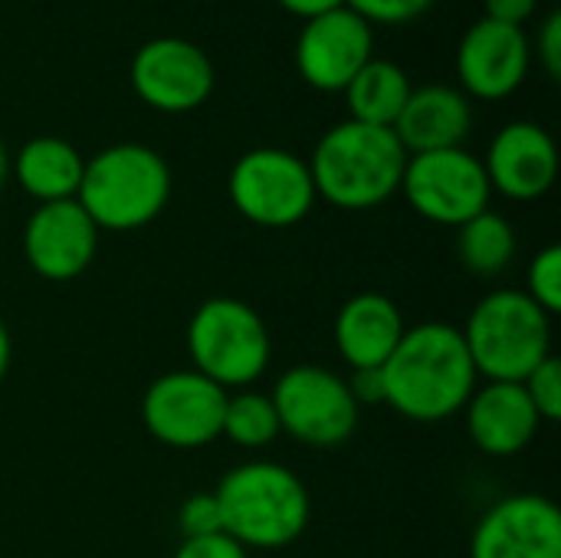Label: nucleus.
<instances>
[{
	"mask_svg": "<svg viewBox=\"0 0 561 558\" xmlns=\"http://www.w3.org/2000/svg\"><path fill=\"white\" fill-rule=\"evenodd\" d=\"M477 385V365L460 329L450 322L408 326L398 349L381 365L385 405L414 424L450 421L467 408Z\"/></svg>",
	"mask_w": 561,
	"mask_h": 558,
	"instance_id": "nucleus-1",
	"label": "nucleus"
},
{
	"mask_svg": "<svg viewBox=\"0 0 561 558\" xmlns=\"http://www.w3.org/2000/svg\"><path fill=\"white\" fill-rule=\"evenodd\" d=\"M408 151L381 125L345 118L332 125L309 158L316 197L339 210H371L401 191Z\"/></svg>",
	"mask_w": 561,
	"mask_h": 558,
	"instance_id": "nucleus-2",
	"label": "nucleus"
},
{
	"mask_svg": "<svg viewBox=\"0 0 561 558\" xmlns=\"http://www.w3.org/2000/svg\"><path fill=\"white\" fill-rule=\"evenodd\" d=\"M210 493L217 500L224 533L247 553L293 546L312 516L306 483L276 460H247L227 470Z\"/></svg>",
	"mask_w": 561,
	"mask_h": 558,
	"instance_id": "nucleus-3",
	"label": "nucleus"
},
{
	"mask_svg": "<svg viewBox=\"0 0 561 558\" xmlns=\"http://www.w3.org/2000/svg\"><path fill=\"white\" fill-rule=\"evenodd\" d=\"M76 201L99 230H141L171 201V168L148 145H108L85 161Z\"/></svg>",
	"mask_w": 561,
	"mask_h": 558,
	"instance_id": "nucleus-4",
	"label": "nucleus"
},
{
	"mask_svg": "<svg viewBox=\"0 0 561 558\" xmlns=\"http://www.w3.org/2000/svg\"><path fill=\"white\" fill-rule=\"evenodd\" d=\"M483 382H523L552 355V316L523 289L486 293L460 329Z\"/></svg>",
	"mask_w": 561,
	"mask_h": 558,
	"instance_id": "nucleus-5",
	"label": "nucleus"
},
{
	"mask_svg": "<svg viewBox=\"0 0 561 558\" xmlns=\"http://www.w3.org/2000/svg\"><path fill=\"white\" fill-rule=\"evenodd\" d=\"M187 355L194 372L224 391H243L270 368L273 335L250 303L237 296H214L204 299L187 322Z\"/></svg>",
	"mask_w": 561,
	"mask_h": 558,
	"instance_id": "nucleus-6",
	"label": "nucleus"
},
{
	"mask_svg": "<svg viewBox=\"0 0 561 558\" xmlns=\"http://www.w3.org/2000/svg\"><path fill=\"white\" fill-rule=\"evenodd\" d=\"M227 194L243 220L266 230L296 227L319 201L309 161L286 148H250L240 155L230 168Z\"/></svg>",
	"mask_w": 561,
	"mask_h": 558,
	"instance_id": "nucleus-7",
	"label": "nucleus"
},
{
	"mask_svg": "<svg viewBox=\"0 0 561 558\" xmlns=\"http://www.w3.org/2000/svg\"><path fill=\"white\" fill-rule=\"evenodd\" d=\"M270 401L279 418V434L316 451L342 447L355 434L362 414L348 382L322 365L286 368L276 378Z\"/></svg>",
	"mask_w": 561,
	"mask_h": 558,
	"instance_id": "nucleus-8",
	"label": "nucleus"
},
{
	"mask_svg": "<svg viewBox=\"0 0 561 558\" xmlns=\"http://www.w3.org/2000/svg\"><path fill=\"white\" fill-rule=\"evenodd\" d=\"M401 191L414 214L440 227H460L470 217L490 210V178L483 161L467 148H444L408 155Z\"/></svg>",
	"mask_w": 561,
	"mask_h": 558,
	"instance_id": "nucleus-9",
	"label": "nucleus"
},
{
	"mask_svg": "<svg viewBox=\"0 0 561 558\" xmlns=\"http://www.w3.org/2000/svg\"><path fill=\"white\" fill-rule=\"evenodd\" d=\"M227 395L194 368L158 375L141 395V424L171 451H201L224 431Z\"/></svg>",
	"mask_w": 561,
	"mask_h": 558,
	"instance_id": "nucleus-10",
	"label": "nucleus"
},
{
	"mask_svg": "<svg viewBox=\"0 0 561 558\" xmlns=\"http://www.w3.org/2000/svg\"><path fill=\"white\" fill-rule=\"evenodd\" d=\"M128 79L135 95L168 115L194 112L214 92L210 56L181 36H154L131 56Z\"/></svg>",
	"mask_w": 561,
	"mask_h": 558,
	"instance_id": "nucleus-11",
	"label": "nucleus"
},
{
	"mask_svg": "<svg viewBox=\"0 0 561 558\" xmlns=\"http://www.w3.org/2000/svg\"><path fill=\"white\" fill-rule=\"evenodd\" d=\"M470 558H561V513L542 493H510L473 526Z\"/></svg>",
	"mask_w": 561,
	"mask_h": 558,
	"instance_id": "nucleus-12",
	"label": "nucleus"
},
{
	"mask_svg": "<svg viewBox=\"0 0 561 558\" xmlns=\"http://www.w3.org/2000/svg\"><path fill=\"white\" fill-rule=\"evenodd\" d=\"M99 253V227L79 201L39 204L23 224L26 266L46 283L79 280Z\"/></svg>",
	"mask_w": 561,
	"mask_h": 558,
	"instance_id": "nucleus-13",
	"label": "nucleus"
},
{
	"mask_svg": "<svg viewBox=\"0 0 561 558\" xmlns=\"http://www.w3.org/2000/svg\"><path fill=\"white\" fill-rule=\"evenodd\" d=\"M371 59V23L352 7L329 10L302 23L296 69L319 92H342Z\"/></svg>",
	"mask_w": 561,
	"mask_h": 558,
	"instance_id": "nucleus-14",
	"label": "nucleus"
},
{
	"mask_svg": "<svg viewBox=\"0 0 561 558\" xmlns=\"http://www.w3.org/2000/svg\"><path fill=\"white\" fill-rule=\"evenodd\" d=\"M529 59L533 49L523 26L480 16L457 46L460 92L483 102H500L523 86L529 72Z\"/></svg>",
	"mask_w": 561,
	"mask_h": 558,
	"instance_id": "nucleus-15",
	"label": "nucleus"
},
{
	"mask_svg": "<svg viewBox=\"0 0 561 558\" xmlns=\"http://www.w3.org/2000/svg\"><path fill=\"white\" fill-rule=\"evenodd\" d=\"M490 187L510 201H539L556 187L559 148L556 138L536 122L503 125L483 158Z\"/></svg>",
	"mask_w": 561,
	"mask_h": 558,
	"instance_id": "nucleus-16",
	"label": "nucleus"
},
{
	"mask_svg": "<svg viewBox=\"0 0 561 558\" xmlns=\"http://www.w3.org/2000/svg\"><path fill=\"white\" fill-rule=\"evenodd\" d=\"M463 418H467V434L473 447L486 457L523 454L542 428V418L536 414L519 382L477 385V391L470 395L463 408Z\"/></svg>",
	"mask_w": 561,
	"mask_h": 558,
	"instance_id": "nucleus-17",
	"label": "nucleus"
},
{
	"mask_svg": "<svg viewBox=\"0 0 561 558\" xmlns=\"http://www.w3.org/2000/svg\"><path fill=\"white\" fill-rule=\"evenodd\" d=\"M470 128H473L470 99L457 86H444V82L411 89L398 122L391 125V132L398 135L408 155L463 148Z\"/></svg>",
	"mask_w": 561,
	"mask_h": 558,
	"instance_id": "nucleus-18",
	"label": "nucleus"
},
{
	"mask_svg": "<svg viewBox=\"0 0 561 558\" xmlns=\"http://www.w3.org/2000/svg\"><path fill=\"white\" fill-rule=\"evenodd\" d=\"M404 316L385 293H358L335 316V349L342 362L358 368H381L404 335Z\"/></svg>",
	"mask_w": 561,
	"mask_h": 558,
	"instance_id": "nucleus-19",
	"label": "nucleus"
},
{
	"mask_svg": "<svg viewBox=\"0 0 561 558\" xmlns=\"http://www.w3.org/2000/svg\"><path fill=\"white\" fill-rule=\"evenodd\" d=\"M10 171H13L16 184L23 187V194H30L39 204L76 201L82 171H85V158L66 138L36 135L16 151V158L10 161Z\"/></svg>",
	"mask_w": 561,
	"mask_h": 558,
	"instance_id": "nucleus-20",
	"label": "nucleus"
},
{
	"mask_svg": "<svg viewBox=\"0 0 561 558\" xmlns=\"http://www.w3.org/2000/svg\"><path fill=\"white\" fill-rule=\"evenodd\" d=\"M411 89L414 86H411L408 72L398 62L371 56L342 92H345L348 118L365 122V125L391 128L398 122Z\"/></svg>",
	"mask_w": 561,
	"mask_h": 558,
	"instance_id": "nucleus-21",
	"label": "nucleus"
},
{
	"mask_svg": "<svg viewBox=\"0 0 561 558\" xmlns=\"http://www.w3.org/2000/svg\"><path fill=\"white\" fill-rule=\"evenodd\" d=\"M457 257L470 276H500L516 257V227L503 214L483 210L457 227Z\"/></svg>",
	"mask_w": 561,
	"mask_h": 558,
	"instance_id": "nucleus-22",
	"label": "nucleus"
},
{
	"mask_svg": "<svg viewBox=\"0 0 561 558\" xmlns=\"http://www.w3.org/2000/svg\"><path fill=\"white\" fill-rule=\"evenodd\" d=\"M220 437H227L230 444L243 447V451H263L279 437V418L276 408L270 401V395L260 391H237L227 395L224 405V431Z\"/></svg>",
	"mask_w": 561,
	"mask_h": 558,
	"instance_id": "nucleus-23",
	"label": "nucleus"
},
{
	"mask_svg": "<svg viewBox=\"0 0 561 558\" xmlns=\"http://www.w3.org/2000/svg\"><path fill=\"white\" fill-rule=\"evenodd\" d=\"M542 312L552 319L561 312V247L549 243L542 247L526 270V289H523Z\"/></svg>",
	"mask_w": 561,
	"mask_h": 558,
	"instance_id": "nucleus-24",
	"label": "nucleus"
},
{
	"mask_svg": "<svg viewBox=\"0 0 561 558\" xmlns=\"http://www.w3.org/2000/svg\"><path fill=\"white\" fill-rule=\"evenodd\" d=\"M536 408V414L542 418V424H556L561 418V362L556 355H549L546 362H539L523 382H519Z\"/></svg>",
	"mask_w": 561,
	"mask_h": 558,
	"instance_id": "nucleus-25",
	"label": "nucleus"
},
{
	"mask_svg": "<svg viewBox=\"0 0 561 558\" xmlns=\"http://www.w3.org/2000/svg\"><path fill=\"white\" fill-rule=\"evenodd\" d=\"M178 529L184 539H201V536H217L224 533L220 526V510L214 493H194L181 503L178 510Z\"/></svg>",
	"mask_w": 561,
	"mask_h": 558,
	"instance_id": "nucleus-26",
	"label": "nucleus"
},
{
	"mask_svg": "<svg viewBox=\"0 0 561 558\" xmlns=\"http://www.w3.org/2000/svg\"><path fill=\"white\" fill-rule=\"evenodd\" d=\"M434 0H345V7H352L358 16H365L371 26L375 23H411L417 20L424 10H431Z\"/></svg>",
	"mask_w": 561,
	"mask_h": 558,
	"instance_id": "nucleus-27",
	"label": "nucleus"
},
{
	"mask_svg": "<svg viewBox=\"0 0 561 558\" xmlns=\"http://www.w3.org/2000/svg\"><path fill=\"white\" fill-rule=\"evenodd\" d=\"M171 558H250V553L240 543H233L227 533H217L201 539H181L178 553Z\"/></svg>",
	"mask_w": 561,
	"mask_h": 558,
	"instance_id": "nucleus-28",
	"label": "nucleus"
},
{
	"mask_svg": "<svg viewBox=\"0 0 561 558\" xmlns=\"http://www.w3.org/2000/svg\"><path fill=\"white\" fill-rule=\"evenodd\" d=\"M536 49H539V62H542V69H546L552 79H559V72H561V13L559 10H552V13L546 16V23H542V30H539V43H536Z\"/></svg>",
	"mask_w": 561,
	"mask_h": 558,
	"instance_id": "nucleus-29",
	"label": "nucleus"
},
{
	"mask_svg": "<svg viewBox=\"0 0 561 558\" xmlns=\"http://www.w3.org/2000/svg\"><path fill=\"white\" fill-rule=\"evenodd\" d=\"M348 388H352V398L362 405H385V388H381V368H358L352 372L348 378Z\"/></svg>",
	"mask_w": 561,
	"mask_h": 558,
	"instance_id": "nucleus-30",
	"label": "nucleus"
},
{
	"mask_svg": "<svg viewBox=\"0 0 561 558\" xmlns=\"http://www.w3.org/2000/svg\"><path fill=\"white\" fill-rule=\"evenodd\" d=\"M483 7H486L490 20L510 23V26H523L536 13L539 0H483Z\"/></svg>",
	"mask_w": 561,
	"mask_h": 558,
	"instance_id": "nucleus-31",
	"label": "nucleus"
},
{
	"mask_svg": "<svg viewBox=\"0 0 561 558\" xmlns=\"http://www.w3.org/2000/svg\"><path fill=\"white\" fill-rule=\"evenodd\" d=\"M279 7L296 13V16H302V20H312V16H322L329 10L345 7V0H279Z\"/></svg>",
	"mask_w": 561,
	"mask_h": 558,
	"instance_id": "nucleus-32",
	"label": "nucleus"
},
{
	"mask_svg": "<svg viewBox=\"0 0 561 558\" xmlns=\"http://www.w3.org/2000/svg\"><path fill=\"white\" fill-rule=\"evenodd\" d=\"M10 362H13V339H10L7 322L0 319V382H3L7 372H10Z\"/></svg>",
	"mask_w": 561,
	"mask_h": 558,
	"instance_id": "nucleus-33",
	"label": "nucleus"
},
{
	"mask_svg": "<svg viewBox=\"0 0 561 558\" xmlns=\"http://www.w3.org/2000/svg\"><path fill=\"white\" fill-rule=\"evenodd\" d=\"M7 178H10V155H7V148L0 141V187L7 184Z\"/></svg>",
	"mask_w": 561,
	"mask_h": 558,
	"instance_id": "nucleus-34",
	"label": "nucleus"
}]
</instances>
